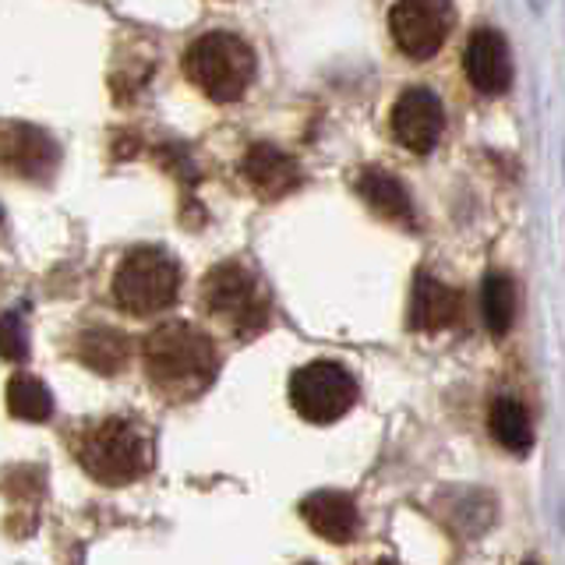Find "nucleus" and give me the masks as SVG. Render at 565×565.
<instances>
[{
	"label": "nucleus",
	"instance_id": "9d476101",
	"mask_svg": "<svg viewBox=\"0 0 565 565\" xmlns=\"http://www.w3.org/2000/svg\"><path fill=\"white\" fill-rule=\"evenodd\" d=\"M463 67H467L470 85L481 96H502L512 82V57H509L505 35L494 29H477L467 40Z\"/></svg>",
	"mask_w": 565,
	"mask_h": 565
},
{
	"label": "nucleus",
	"instance_id": "6e6552de",
	"mask_svg": "<svg viewBox=\"0 0 565 565\" xmlns=\"http://www.w3.org/2000/svg\"><path fill=\"white\" fill-rule=\"evenodd\" d=\"M446 128V110L431 88H406L393 106V135L403 149L417 156L431 152Z\"/></svg>",
	"mask_w": 565,
	"mask_h": 565
},
{
	"label": "nucleus",
	"instance_id": "dca6fc26",
	"mask_svg": "<svg viewBox=\"0 0 565 565\" xmlns=\"http://www.w3.org/2000/svg\"><path fill=\"white\" fill-rule=\"evenodd\" d=\"M481 308H484V326L494 335H505L516 318V282L505 273H491L481 282Z\"/></svg>",
	"mask_w": 565,
	"mask_h": 565
},
{
	"label": "nucleus",
	"instance_id": "412c9836",
	"mask_svg": "<svg viewBox=\"0 0 565 565\" xmlns=\"http://www.w3.org/2000/svg\"><path fill=\"white\" fill-rule=\"evenodd\" d=\"M541 4H544V0H530V8H534V11H537Z\"/></svg>",
	"mask_w": 565,
	"mask_h": 565
},
{
	"label": "nucleus",
	"instance_id": "39448f33",
	"mask_svg": "<svg viewBox=\"0 0 565 565\" xmlns=\"http://www.w3.org/2000/svg\"><path fill=\"white\" fill-rule=\"evenodd\" d=\"M202 297H205V311L212 318H220L237 335H255L269 322V305H265L255 276L237 262H226L220 269H212L205 276Z\"/></svg>",
	"mask_w": 565,
	"mask_h": 565
},
{
	"label": "nucleus",
	"instance_id": "f8f14e48",
	"mask_svg": "<svg viewBox=\"0 0 565 565\" xmlns=\"http://www.w3.org/2000/svg\"><path fill=\"white\" fill-rule=\"evenodd\" d=\"M300 516L315 530L318 537H326L332 544H347L353 541L361 526L358 505H353L350 494L343 491H315L300 502Z\"/></svg>",
	"mask_w": 565,
	"mask_h": 565
},
{
	"label": "nucleus",
	"instance_id": "9b49d317",
	"mask_svg": "<svg viewBox=\"0 0 565 565\" xmlns=\"http://www.w3.org/2000/svg\"><path fill=\"white\" fill-rule=\"evenodd\" d=\"M241 177L255 194H262V199H282V194L300 184L297 163L282 149L269 146V141H258V146L244 152Z\"/></svg>",
	"mask_w": 565,
	"mask_h": 565
},
{
	"label": "nucleus",
	"instance_id": "f257e3e1",
	"mask_svg": "<svg viewBox=\"0 0 565 565\" xmlns=\"http://www.w3.org/2000/svg\"><path fill=\"white\" fill-rule=\"evenodd\" d=\"M141 358H146V375L156 385V393H167L177 399L202 393L220 371L216 343L188 322L159 326L146 340Z\"/></svg>",
	"mask_w": 565,
	"mask_h": 565
},
{
	"label": "nucleus",
	"instance_id": "0eeeda50",
	"mask_svg": "<svg viewBox=\"0 0 565 565\" xmlns=\"http://www.w3.org/2000/svg\"><path fill=\"white\" fill-rule=\"evenodd\" d=\"M452 22V0H396L388 11V32L411 61H431L446 46Z\"/></svg>",
	"mask_w": 565,
	"mask_h": 565
},
{
	"label": "nucleus",
	"instance_id": "423d86ee",
	"mask_svg": "<svg viewBox=\"0 0 565 565\" xmlns=\"http://www.w3.org/2000/svg\"><path fill=\"white\" fill-rule=\"evenodd\" d=\"M294 411L311 424H332L358 403V382L335 361H311L294 371L290 379Z\"/></svg>",
	"mask_w": 565,
	"mask_h": 565
},
{
	"label": "nucleus",
	"instance_id": "f3484780",
	"mask_svg": "<svg viewBox=\"0 0 565 565\" xmlns=\"http://www.w3.org/2000/svg\"><path fill=\"white\" fill-rule=\"evenodd\" d=\"M8 411L18 420L43 424L53 414V396H50V388L35 375H14L8 382Z\"/></svg>",
	"mask_w": 565,
	"mask_h": 565
},
{
	"label": "nucleus",
	"instance_id": "ddd939ff",
	"mask_svg": "<svg viewBox=\"0 0 565 565\" xmlns=\"http://www.w3.org/2000/svg\"><path fill=\"white\" fill-rule=\"evenodd\" d=\"M456 318H459V294L446 287L441 279L420 273L414 279V297H411V329L438 332L452 326Z\"/></svg>",
	"mask_w": 565,
	"mask_h": 565
},
{
	"label": "nucleus",
	"instance_id": "a211bd4d",
	"mask_svg": "<svg viewBox=\"0 0 565 565\" xmlns=\"http://www.w3.org/2000/svg\"><path fill=\"white\" fill-rule=\"evenodd\" d=\"M78 358L88 367L103 371V375H114V371L128 361V340L114 329H93L78 340Z\"/></svg>",
	"mask_w": 565,
	"mask_h": 565
},
{
	"label": "nucleus",
	"instance_id": "f03ea898",
	"mask_svg": "<svg viewBox=\"0 0 565 565\" xmlns=\"http://www.w3.org/2000/svg\"><path fill=\"white\" fill-rule=\"evenodd\" d=\"M78 463L106 488L131 484L152 470V435L131 417H103L78 431Z\"/></svg>",
	"mask_w": 565,
	"mask_h": 565
},
{
	"label": "nucleus",
	"instance_id": "4468645a",
	"mask_svg": "<svg viewBox=\"0 0 565 565\" xmlns=\"http://www.w3.org/2000/svg\"><path fill=\"white\" fill-rule=\"evenodd\" d=\"M358 194L379 212L382 220H393V223H414V205H411V194L406 188L396 181L393 173H385L379 167H367L358 177Z\"/></svg>",
	"mask_w": 565,
	"mask_h": 565
},
{
	"label": "nucleus",
	"instance_id": "1a4fd4ad",
	"mask_svg": "<svg viewBox=\"0 0 565 565\" xmlns=\"http://www.w3.org/2000/svg\"><path fill=\"white\" fill-rule=\"evenodd\" d=\"M0 163L18 177L40 181V177H50L53 163H57V146H53L46 131L32 128V124L8 120L0 124Z\"/></svg>",
	"mask_w": 565,
	"mask_h": 565
},
{
	"label": "nucleus",
	"instance_id": "20e7f679",
	"mask_svg": "<svg viewBox=\"0 0 565 565\" xmlns=\"http://www.w3.org/2000/svg\"><path fill=\"white\" fill-rule=\"evenodd\" d=\"M110 290L120 311L138 318L163 315L181 290V265L163 247H135L117 265Z\"/></svg>",
	"mask_w": 565,
	"mask_h": 565
},
{
	"label": "nucleus",
	"instance_id": "aec40b11",
	"mask_svg": "<svg viewBox=\"0 0 565 565\" xmlns=\"http://www.w3.org/2000/svg\"><path fill=\"white\" fill-rule=\"evenodd\" d=\"M364 565H393V562H388V558H375V562H364Z\"/></svg>",
	"mask_w": 565,
	"mask_h": 565
},
{
	"label": "nucleus",
	"instance_id": "4be33fe9",
	"mask_svg": "<svg viewBox=\"0 0 565 565\" xmlns=\"http://www.w3.org/2000/svg\"><path fill=\"white\" fill-rule=\"evenodd\" d=\"M523 565H537V562H523Z\"/></svg>",
	"mask_w": 565,
	"mask_h": 565
},
{
	"label": "nucleus",
	"instance_id": "2eb2a0df",
	"mask_svg": "<svg viewBox=\"0 0 565 565\" xmlns=\"http://www.w3.org/2000/svg\"><path fill=\"white\" fill-rule=\"evenodd\" d=\"M488 424H491V435L499 446H505L509 452H526L534 446V428H530V414L520 399H494L491 403V414H488Z\"/></svg>",
	"mask_w": 565,
	"mask_h": 565
},
{
	"label": "nucleus",
	"instance_id": "7ed1b4c3",
	"mask_svg": "<svg viewBox=\"0 0 565 565\" xmlns=\"http://www.w3.org/2000/svg\"><path fill=\"white\" fill-rule=\"evenodd\" d=\"M184 75L212 103H237L255 78V53L234 32H205L184 50Z\"/></svg>",
	"mask_w": 565,
	"mask_h": 565
},
{
	"label": "nucleus",
	"instance_id": "6ab92c4d",
	"mask_svg": "<svg viewBox=\"0 0 565 565\" xmlns=\"http://www.w3.org/2000/svg\"><path fill=\"white\" fill-rule=\"evenodd\" d=\"M29 353V335L25 326L18 322V315H0V358L22 361Z\"/></svg>",
	"mask_w": 565,
	"mask_h": 565
}]
</instances>
